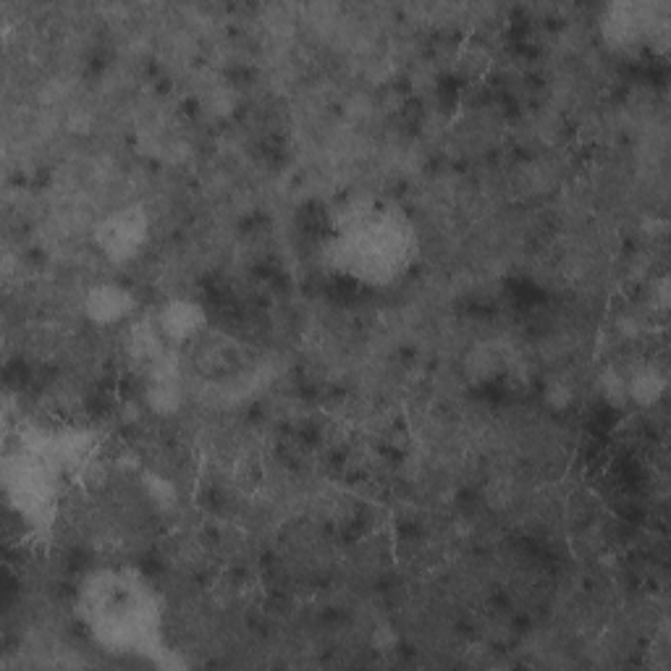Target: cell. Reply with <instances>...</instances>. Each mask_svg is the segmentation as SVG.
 Listing matches in <instances>:
<instances>
[{"label":"cell","mask_w":671,"mask_h":671,"mask_svg":"<svg viewBox=\"0 0 671 671\" xmlns=\"http://www.w3.org/2000/svg\"><path fill=\"white\" fill-rule=\"evenodd\" d=\"M132 310V297L129 291L118 289V286H100L87 299V312L97 323H116Z\"/></svg>","instance_id":"6da1fadb"},{"label":"cell","mask_w":671,"mask_h":671,"mask_svg":"<svg viewBox=\"0 0 671 671\" xmlns=\"http://www.w3.org/2000/svg\"><path fill=\"white\" fill-rule=\"evenodd\" d=\"M197 323H200V310L187 302H179V305L166 307V312L160 315V333L171 341L189 339Z\"/></svg>","instance_id":"7a4b0ae2"}]
</instances>
